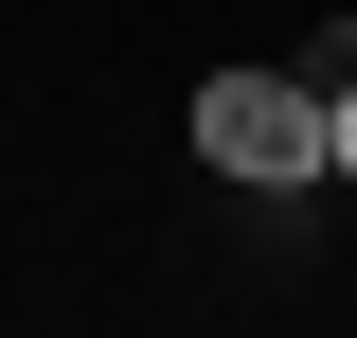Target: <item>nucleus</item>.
<instances>
[{
  "label": "nucleus",
  "mask_w": 357,
  "mask_h": 338,
  "mask_svg": "<svg viewBox=\"0 0 357 338\" xmlns=\"http://www.w3.org/2000/svg\"><path fill=\"white\" fill-rule=\"evenodd\" d=\"M197 161H215L232 196L340 178V161H321V72H215V89H197Z\"/></svg>",
  "instance_id": "obj_1"
},
{
  "label": "nucleus",
  "mask_w": 357,
  "mask_h": 338,
  "mask_svg": "<svg viewBox=\"0 0 357 338\" xmlns=\"http://www.w3.org/2000/svg\"><path fill=\"white\" fill-rule=\"evenodd\" d=\"M321 161H340V178H357V72H340V89H321Z\"/></svg>",
  "instance_id": "obj_2"
}]
</instances>
